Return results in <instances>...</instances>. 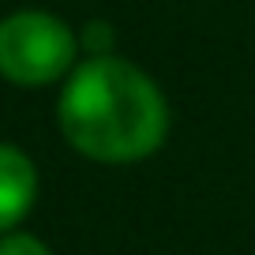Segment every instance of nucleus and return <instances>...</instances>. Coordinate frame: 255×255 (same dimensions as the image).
I'll list each match as a JSON object with an SVG mask.
<instances>
[{
	"instance_id": "5",
	"label": "nucleus",
	"mask_w": 255,
	"mask_h": 255,
	"mask_svg": "<svg viewBox=\"0 0 255 255\" xmlns=\"http://www.w3.org/2000/svg\"><path fill=\"white\" fill-rule=\"evenodd\" d=\"M113 38H117V30L109 23H102V19H90L79 34V41L87 45L90 56H113Z\"/></svg>"
},
{
	"instance_id": "3",
	"label": "nucleus",
	"mask_w": 255,
	"mask_h": 255,
	"mask_svg": "<svg viewBox=\"0 0 255 255\" xmlns=\"http://www.w3.org/2000/svg\"><path fill=\"white\" fill-rule=\"evenodd\" d=\"M38 203V169L30 154L0 143V237L11 233Z\"/></svg>"
},
{
	"instance_id": "1",
	"label": "nucleus",
	"mask_w": 255,
	"mask_h": 255,
	"mask_svg": "<svg viewBox=\"0 0 255 255\" xmlns=\"http://www.w3.org/2000/svg\"><path fill=\"white\" fill-rule=\"evenodd\" d=\"M56 120L72 150L98 165H135L169 139V102L139 64L87 56L64 79Z\"/></svg>"
},
{
	"instance_id": "2",
	"label": "nucleus",
	"mask_w": 255,
	"mask_h": 255,
	"mask_svg": "<svg viewBox=\"0 0 255 255\" xmlns=\"http://www.w3.org/2000/svg\"><path fill=\"white\" fill-rule=\"evenodd\" d=\"M79 56V38L53 11L23 8L0 19V75L15 87H49L68 79Z\"/></svg>"
},
{
	"instance_id": "4",
	"label": "nucleus",
	"mask_w": 255,
	"mask_h": 255,
	"mask_svg": "<svg viewBox=\"0 0 255 255\" xmlns=\"http://www.w3.org/2000/svg\"><path fill=\"white\" fill-rule=\"evenodd\" d=\"M0 255H53V252H49V244L41 237L11 229V233L0 237Z\"/></svg>"
}]
</instances>
